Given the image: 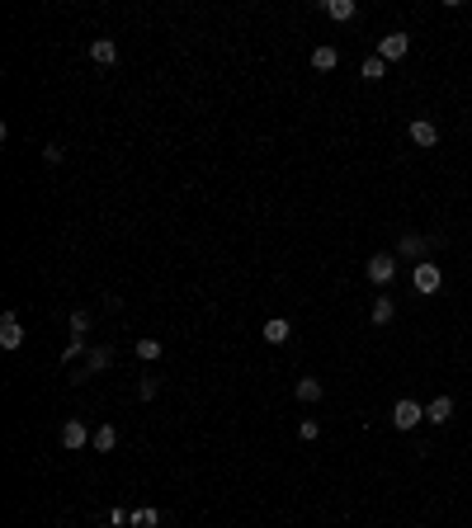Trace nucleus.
I'll return each instance as SVG.
<instances>
[{
    "label": "nucleus",
    "mask_w": 472,
    "mask_h": 528,
    "mask_svg": "<svg viewBox=\"0 0 472 528\" xmlns=\"http://www.w3.org/2000/svg\"><path fill=\"white\" fill-rule=\"evenodd\" d=\"M109 363H113V349H109V344H90V354H85V368H76V373H71V382H85L90 373H104Z\"/></svg>",
    "instance_id": "obj_1"
},
{
    "label": "nucleus",
    "mask_w": 472,
    "mask_h": 528,
    "mask_svg": "<svg viewBox=\"0 0 472 528\" xmlns=\"http://www.w3.org/2000/svg\"><path fill=\"white\" fill-rule=\"evenodd\" d=\"M421 420H425V406H421V401H411V396H402V401L392 406V425L402 429V434H406V429H416Z\"/></svg>",
    "instance_id": "obj_2"
},
{
    "label": "nucleus",
    "mask_w": 472,
    "mask_h": 528,
    "mask_svg": "<svg viewBox=\"0 0 472 528\" xmlns=\"http://www.w3.org/2000/svg\"><path fill=\"white\" fill-rule=\"evenodd\" d=\"M430 246H440V236H402V241H397V255H402V260H421L425 264V250Z\"/></svg>",
    "instance_id": "obj_3"
},
{
    "label": "nucleus",
    "mask_w": 472,
    "mask_h": 528,
    "mask_svg": "<svg viewBox=\"0 0 472 528\" xmlns=\"http://www.w3.org/2000/svg\"><path fill=\"white\" fill-rule=\"evenodd\" d=\"M19 344H24V326H19L15 311H5V316H0V349H10V354H15Z\"/></svg>",
    "instance_id": "obj_4"
},
{
    "label": "nucleus",
    "mask_w": 472,
    "mask_h": 528,
    "mask_svg": "<svg viewBox=\"0 0 472 528\" xmlns=\"http://www.w3.org/2000/svg\"><path fill=\"white\" fill-rule=\"evenodd\" d=\"M392 279H397V255H373L368 260V283L383 288V283H392Z\"/></svg>",
    "instance_id": "obj_5"
},
{
    "label": "nucleus",
    "mask_w": 472,
    "mask_h": 528,
    "mask_svg": "<svg viewBox=\"0 0 472 528\" xmlns=\"http://www.w3.org/2000/svg\"><path fill=\"white\" fill-rule=\"evenodd\" d=\"M406 47H411L406 33H387V38L378 43V57H383V62H402V57H406Z\"/></svg>",
    "instance_id": "obj_6"
},
{
    "label": "nucleus",
    "mask_w": 472,
    "mask_h": 528,
    "mask_svg": "<svg viewBox=\"0 0 472 528\" xmlns=\"http://www.w3.org/2000/svg\"><path fill=\"white\" fill-rule=\"evenodd\" d=\"M440 283H444V274H440V264H416V293H440Z\"/></svg>",
    "instance_id": "obj_7"
},
{
    "label": "nucleus",
    "mask_w": 472,
    "mask_h": 528,
    "mask_svg": "<svg viewBox=\"0 0 472 528\" xmlns=\"http://www.w3.org/2000/svg\"><path fill=\"white\" fill-rule=\"evenodd\" d=\"M90 439H94V434L80 425V420H66V425H62V448H85Z\"/></svg>",
    "instance_id": "obj_8"
},
{
    "label": "nucleus",
    "mask_w": 472,
    "mask_h": 528,
    "mask_svg": "<svg viewBox=\"0 0 472 528\" xmlns=\"http://www.w3.org/2000/svg\"><path fill=\"white\" fill-rule=\"evenodd\" d=\"M411 142H416V146H425V151H430V146H435V142H440V127L430 123V118H416V123H411Z\"/></svg>",
    "instance_id": "obj_9"
},
{
    "label": "nucleus",
    "mask_w": 472,
    "mask_h": 528,
    "mask_svg": "<svg viewBox=\"0 0 472 528\" xmlns=\"http://www.w3.org/2000/svg\"><path fill=\"white\" fill-rule=\"evenodd\" d=\"M425 420H430V425H449V420H454V401H449V396H435V401L425 406Z\"/></svg>",
    "instance_id": "obj_10"
},
{
    "label": "nucleus",
    "mask_w": 472,
    "mask_h": 528,
    "mask_svg": "<svg viewBox=\"0 0 472 528\" xmlns=\"http://www.w3.org/2000/svg\"><path fill=\"white\" fill-rule=\"evenodd\" d=\"M321 15H330L335 24H349L354 19V0H321Z\"/></svg>",
    "instance_id": "obj_11"
},
{
    "label": "nucleus",
    "mask_w": 472,
    "mask_h": 528,
    "mask_svg": "<svg viewBox=\"0 0 472 528\" xmlns=\"http://www.w3.org/2000/svg\"><path fill=\"white\" fill-rule=\"evenodd\" d=\"M90 57H94L99 66H113V62H118V47H113V38H94V43H90Z\"/></svg>",
    "instance_id": "obj_12"
},
{
    "label": "nucleus",
    "mask_w": 472,
    "mask_h": 528,
    "mask_svg": "<svg viewBox=\"0 0 472 528\" xmlns=\"http://www.w3.org/2000/svg\"><path fill=\"white\" fill-rule=\"evenodd\" d=\"M293 396H298L302 406L321 401V382H316V377H298V387H293Z\"/></svg>",
    "instance_id": "obj_13"
},
{
    "label": "nucleus",
    "mask_w": 472,
    "mask_h": 528,
    "mask_svg": "<svg viewBox=\"0 0 472 528\" xmlns=\"http://www.w3.org/2000/svg\"><path fill=\"white\" fill-rule=\"evenodd\" d=\"M288 335H293V326H288L283 316H274V321H265V344H283V340H288Z\"/></svg>",
    "instance_id": "obj_14"
},
{
    "label": "nucleus",
    "mask_w": 472,
    "mask_h": 528,
    "mask_svg": "<svg viewBox=\"0 0 472 528\" xmlns=\"http://www.w3.org/2000/svg\"><path fill=\"white\" fill-rule=\"evenodd\" d=\"M90 444H94V448H99V453H113V448H118V429H113V425H99Z\"/></svg>",
    "instance_id": "obj_15"
},
{
    "label": "nucleus",
    "mask_w": 472,
    "mask_h": 528,
    "mask_svg": "<svg viewBox=\"0 0 472 528\" xmlns=\"http://www.w3.org/2000/svg\"><path fill=\"white\" fill-rule=\"evenodd\" d=\"M368 316H373V326H387V321H392V316H397V307H392V297L383 293V297H378V302H373V311H368Z\"/></svg>",
    "instance_id": "obj_16"
},
{
    "label": "nucleus",
    "mask_w": 472,
    "mask_h": 528,
    "mask_svg": "<svg viewBox=\"0 0 472 528\" xmlns=\"http://www.w3.org/2000/svg\"><path fill=\"white\" fill-rule=\"evenodd\" d=\"M335 62H340V52H335V47H316V52H312L316 71H335Z\"/></svg>",
    "instance_id": "obj_17"
},
{
    "label": "nucleus",
    "mask_w": 472,
    "mask_h": 528,
    "mask_svg": "<svg viewBox=\"0 0 472 528\" xmlns=\"http://www.w3.org/2000/svg\"><path fill=\"white\" fill-rule=\"evenodd\" d=\"M383 71H387V62H383L378 52H373V57H364V66H359V76H364V80H383Z\"/></svg>",
    "instance_id": "obj_18"
},
{
    "label": "nucleus",
    "mask_w": 472,
    "mask_h": 528,
    "mask_svg": "<svg viewBox=\"0 0 472 528\" xmlns=\"http://www.w3.org/2000/svg\"><path fill=\"white\" fill-rule=\"evenodd\" d=\"M80 354H90V344H85V335H71L66 349H62V363H71V358H80Z\"/></svg>",
    "instance_id": "obj_19"
},
{
    "label": "nucleus",
    "mask_w": 472,
    "mask_h": 528,
    "mask_svg": "<svg viewBox=\"0 0 472 528\" xmlns=\"http://www.w3.org/2000/svg\"><path fill=\"white\" fill-rule=\"evenodd\" d=\"M132 524H137V528H156V524H161V510L142 505V510H132Z\"/></svg>",
    "instance_id": "obj_20"
},
{
    "label": "nucleus",
    "mask_w": 472,
    "mask_h": 528,
    "mask_svg": "<svg viewBox=\"0 0 472 528\" xmlns=\"http://www.w3.org/2000/svg\"><path fill=\"white\" fill-rule=\"evenodd\" d=\"M166 354V349H161V340H137V358H147V363H151V358H161Z\"/></svg>",
    "instance_id": "obj_21"
},
{
    "label": "nucleus",
    "mask_w": 472,
    "mask_h": 528,
    "mask_svg": "<svg viewBox=\"0 0 472 528\" xmlns=\"http://www.w3.org/2000/svg\"><path fill=\"white\" fill-rule=\"evenodd\" d=\"M90 330V311H71V335H85Z\"/></svg>",
    "instance_id": "obj_22"
},
{
    "label": "nucleus",
    "mask_w": 472,
    "mask_h": 528,
    "mask_svg": "<svg viewBox=\"0 0 472 528\" xmlns=\"http://www.w3.org/2000/svg\"><path fill=\"white\" fill-rule=\"evenodd\" d=\"M298 434H302V444H312V439L321 434V425H316V420H302V425H298Z\"/></svg>",
    "instance_id": "obj_23"
},
{
    "label": "nucleus",
    "mask_w": 472,
    "mask_h": 528,
    "mask_svg": "<svg viewBox=\"0 0 472 528\" xmlns=\"http://www.w3.org/2000/svg\"><path fill=\"white\" fill-rule=\"evenodd\" d=\"M43 161H47V165H62V146H57V142H47V146H43Z\"/></svg>",
    "instance_id": "obj_24"
},
{
    "label": "nucleus",
    "mask_w": 472,
    "mask_h": 528,
    "mask_svg": "<svg viewBox=\"0 0 472 528\" xmlns=\"http://www.w3.org/2000/svg\"><path fill=\"white\" fill-rule=\"evenodd\" d=\"M137 396H142V401H151V396H156V377H142V382H137Z\"/></svg>",
    "instance_id": "obj_25"
}]
</instances>
